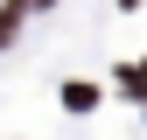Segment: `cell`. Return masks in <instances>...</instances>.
<instances>
[{
  "label": "cell",
  "mask_w": 147,
  "mask_h": 140,
  "mask_svg": "<svg viewBox=\"0 0 147 140\" xmlns=\"http://www.w3.org/2000/svg\"><path fill=\"white\" fill-rule=\"evenodd\" d=\"M35 7H49V0H35Z\"/></svg>",
  "instance_id": "cell-2"
},
{
  "label": "cell",
  "mask_w": 147,
  "mask_h": 140,
  "mask_svg": "<svg viewBox=\"0 0 147 140\" xmlns=\"http://www.w3.org/2000/svg\"><path fill=\"white\" fill-rule=\"evenodd\" d=\"M126 7H133V0H126Z\"/></svg>",
  "instance_id": "cell-3"
},
{
  "label": "cell",
  "mask_w": 147,
  "mask_h": 140,
  "mask_svg": "<svg viewBox=\"0 0 147 140\" xmlns=\"http://www.w3.org/2000/svg\"><path fill=\"white\" fill-rule=\"evenodd\" d=\"M63 105H70V112H84V105H98V91H91V84H70V91H63Z\"/></svg>",
  "instance_id": "cell-1"
}]
</instances>
